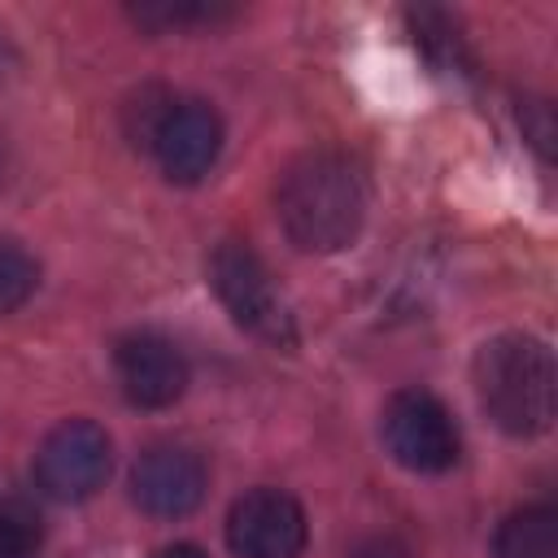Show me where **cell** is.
I'll return each mask as SVG.
<instances>
[{
  "instance_id": "6da1fadb",
  "label": "cell",
  "mask_w": 558,
  "mask_h": 558,
  "mask_svg": "<svg viewBox=\"0 0 558 558\" xmlns=\"http://www.w3.org/2000/svg\"><path fill=\"white\" fill-rule=\"evenodd\" d=\"M283 235L305 253H336L357 240L366 218V174L353 157L314 148L296 157L275 187Z\"/></svg>"
},
{
  "instance_id": "7a4b0ae2",
  "label": "cell",
  "mask_w": 558,
  "mask_h": 558,
  "mask_svg": "<svg viewBox=\"0 0 558 558\" xmlns=\"http://www.w3.org/2000/svg\"><path fill=\"white\" fill-rule=\"evenodd\" d=\"M475 392L484 414L510 436H541L554 423L558 371L545 340L506 331L475 353Z\"/></svg>"
},
{
  "instance_id": "3957f363",
  "label": "cell",
  "mask_w": 558,
  "mask_h": 558,
  "mask_svg": "<svg viewBox=\"0 0 558 558\" xmlns=\"http://www.w3.org/2000/svg\"><path fill=\"white\" fill-rule=\"evenodd\" d=\"M209 283L218 292V301L227 305V314L253 331L257 340L275 344V349H292L296 344V327H292V310L283 301V292L275 288V275L266 270V262L244 244V240H222L209 257Z\"/></svg>"
},
{
  "instance_id": "277c9868",
  "label": "cell",
  "mask_w": 558,
  "mask_h": 558,
  "mask_svg": "<svg viewBox=\"0 0 558 558\" xmlns=\"http://www.w3.org/2000/svg\"><path fill=\"white\" fill-rule=\"evenodd\" d=\"M109 466L113 449L105 427H96L92 418H65L44 436L35 453V484L52 501H87L105 488Z\"/></svg>"
},
{
  "instance_id": "5b68a950",
  "label": "cell",
  "mask_w": 558,
  "mask_h": 558,
  "mask_svg": "<svg viewBox=\"0 0 558 558\" xmlns=\"http://www.w3.org/2000/svg\"><path fill=\"white\" fill-rule=\"evenodd\" d=\"M384 445L401 466L436 475L458 462L462 436L445 401H436L423 388H405L384 405Z\"/></svg>"
},
{
  "instance_id": "8992f818",
  "label": "cell",
  "mask_w": 558,
  "mask_h": 558,
  "mask_svg": "<svg viewBox=\"0 0 558 558\" xmlns=\"http://www.w3.org/2000/svg\"><path fill=\"white\" fill-rule=\"evenodd\" d=\"M305 510L283 488H253L227 514V545L235 558H301Z\"/></svg>"
},
{
  "instance_id": "52a82bcc",
  "label": "cell",
  "mask_w": 558,
  "mask_h": 558,
  "mask_svg": "<svg viewBox=\"0 0 558 558\" xmlns=\"http://www.w3.org/2000/svg\"><path fill=\"white\" fill-rule=\"evenodd\" d=\"M113 366H118V384H122L126 401L140 410L174 405L187 388V362L174 349V340H166L161 331L122 336L113 349Z\"/></svg>"
},
{
  "instance_id": "ba28073f",
  "label": "cell",
  "mask_w": 558,
  "mask_h": 558,
  "mask_svg": "<svg viewBox=\"0 0 558 558\" xmlns=\"http://www.w3.org/2000/svg\"><path fill=\"white\" fill-rule=\"evenodd\" d=\"M205 480V462L187 445H148L131 471V497L157 519H179L201 506Z\"/></svg>"
},
{
  "instance_id": "9c48e42d",
  "label": "cell",
  "mask_w": 558,
  "mask_h": 558,
  "mask_svg": "<svg viewBox=\"0 0 558 558\" xmlns=\"http://www.w3.org/2000/svg\"><path fill=\"white\" fill-rule=\"evenodd\" d=\"M153 153L174 183H196L222 153V118L205 100H174L153 135Z\"/></svg>"
},
{
  "instance_id": "30bf717a",
  "label": "cell",
  "mask_w": 558,
  "mask_h": 558,
  "mask_svg": "<svg viewBox=\"0 0 558 558\" xmlns=\"http://www.w3.org/2000/svg\"><path fill=\"white\" fill-rule=\"evenodd\" d=\"M497 558H558V510L554 506H523L501 519L493 536Z\"/></svg>"
},
{
  "instance_id": "8fae6325",
  "label": "cell",
  "mask_w": 558,
  "mask_h": 558,
  "mask_svg": "<svg viewBox=\"0 0 558 558\" xmlns=\"http://www.w3.org/2000/svg\"><path fill=\"white\" fill-rule=\"evenodd\" d=\"M44 541V519L22 497H0V558H35Z\"/></svg>"
},
{
  "instance_id": "7c38bea8",
  "label": "cell",
  "mask_w": 558,
  "mask_h": 558,
  "mask_svg": "<svg viewBox=\"0 0 558 558\" xmlns=\"http://www.w3.org/2000/svg\"><path fill=\"white\" fill-rule=\"evenodd\" d=\"M131 17L148 31H179V26H205V22H218V17H231V9L222 4H205V0H148V4H135Z\"/></svg>"
},
{
  "instance_id": "4fadbf2b",
  "label": "cell",
  "mask_w": 558,
  "mask_h": 558,
  "mask_svg": "<svg viewBox=\"0 0 558 558\" xmlns=\"http://www.w3.org/2000/svg\"><path fill=\"white\" fill-rule=\"evenodd\" d=\"M35 283H39L35 257L22 244L0 240V314H13L17 305H26L31 292H35Z\"/></svg>"
},
{
  "instance_id": "5bb4252c",
  "label": "cell",
  "mask_w": 558,
  "mask_h": 558,
  "mask_svg": "<svg viewBox=\"0 0 558 558\" xmlns=\"http://www.w3.org/2000/svg\"><path fill=\"white\" fill-rule=\"evenodd\" d=\"M349 558H410V549L397 536H366V541L353 545Z\"/></svg>"
},
{
  "instance_id": "9a60e30c",
  "label": "cell",
  "mask_w": 558,
  "mask_h": 558,
  "mask_svg": "<svg viewBox=\"0 0 558 558\" xmlns=\"http://www.w3.org/2000/svg\"><path fill=\"white\" fill-rule=\"evenodd\" d=\"M153 558H205V549H196V545H166Z\"/></svg>"
},
{
  "instance_id": "2e32d148",
  "label": "cell",
  "mask_w": 558,
  "mask_h": 558,
  "mask_svg": "<svg viewBox=\"0 0 558 558\" xmlns=\"http://www.w3.org/2000/svg\"><path fill=\"white\" fill-rule=\"evenodd\" d=\"M9 65H13V52H9V44H4V39H0V78H4V74H9Z\"/></svg>"
}]
</instances>
